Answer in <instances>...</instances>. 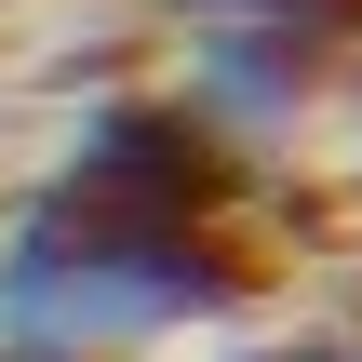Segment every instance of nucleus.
<instances>
[{"instance_id": "nucleus-1", "label": "nucleus", "mask_w": 362, "mask_h": 362, "mask_svg": "<svg viewBox=\"0 0 362 362\" xmlns=\"http://www.w3.org/2000/svg\"><path fill=\"white\" fill-rule=\"evenodd\" d=\"M215 309H242V255L215 242V215H121L40 188L0 228V349L27 362H134Z\"/></svg>"}, {"instance_id": "nucleus-2", "label": "nucleus", "mask_w": 362, "mask_h": 362, "mask_svg": "<svg viewBox=\"0 0 362 362\" xmlns=\"http://www.w3.org/2000/svg\"><path fill=\"white\" fill-rule=\"evenodd\" d=\"M309 362H362V336H349V349H309Z\"/></svg>"}, {"instance_id": "nucleus-3", "label": "nucleus", "mask_w": 362, "mask_h": 362, "mask_svg": "<svg viewBox=\"0 0 362 362\" xmlns=\"http://www.w3.org/2000/svg\"><path fill=\"white\" fill-rule=\"evenodd\" d=\"M0 362H27V349H0Z\"/></svg>"}]
</instances>
